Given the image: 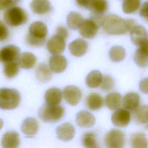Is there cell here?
<instances>
[{"instance_id": "8", "label": "cell", "mask_w": 148, "mask_h": 148, "mask_svg": "<svg viewBox=\"0 0 148 148\" xmlns=\"http://www.w3.org/2000/svg\"><path fill=\"white\" fill-rule=\"evenodd\" d=\"M98 23L92 19L83 20L79 27L80 34L87 39L94 38L98 32Z\"/></svg>"}, {"instance_id": "10", "label": "cell", "mask_w": 148, "mask_h": 148, "mask_svg": "<svg viewBox=\"0 0 148 148\" xmlns=\"http://www.w3.org/2000/svg\"><path fill=\"white\" fill-rule=\"evenodd\" d=\"M63 96L66 102L72 106L77 105L82 98L80 88L75 86H68L63 90Z\"/></svg>"}, {"instance_id": "15", "label": "cell", "mask_w": 148, "mask_h": 148, "mask_svg": "<svg viewBox=\"0 0 148 148\" xmlns=\"http://www.w3.org/2000/svg\"><path fill=\"white\" fill-rule=\"evenodd\" d=\"M19 135L15 131H8L3 134L1 139L2 148H18L20 145Z\"/></svg>"}, {"instance_id": "29", "label": "cell", "mask_w": 148, "mask_h": 148, "mask_svg": "<svg viewBox=\"0 0 148 148\" xmlns=\"http://www.w3.org/2000/svg\"><path fill=\"white\" fill-rule=\"evenodd\" d=\"M102 79V75L98 70L91 71L86 78V83L90 88H97L100 86Z\"/></svg>"}, {"instance_id": "3", "label": "cell", "mask_w": 148, "mask_h": 148, "mask_svg": "<svg viewBox=\"0 0 148 148\" xmlns=\"http://www.w3.org/2000/svg\"><path fill=\"white\" fill-rule=\"evenodd\" d=\"M20 102L19 92L14 88L0 89V108L10 110L16 108Z\"/></svg>"}, {"instance_id": "22", "label": "cell", "mask_w": 148, "mask_h": 148, "mask_svg": "<svg viewBox=\"0 0 148 148\" xmlns=\"http://www.w3.org/2000/svg\"><path fill=\"white\" fill-rule=\"evenodd\" d=\"M46 103L49 105H57L62 100V92L56 87L48 89L45 94Z\"/></svg>"}, {"instance_id": "20", "label": "cell", "mask_w": 148, "mask_h": 148, "mask_svg": "<svg viewBox=\"0 0 148 148\" xmlns=\"http://www.w3.org/2000/svg\"><path fill=\"white\" fill-rule=\"evenodd\" d=\"M39 124L37 120L34 117L26 118L22 123L21 129L23 133L27 136L35 135L38 131Z\"/></svg>"}, {"instance_id": "1", "label": "cell", "mask_w": 148, "mask_h": 148, "mask_svg": "<svg viewBox=\"0 0 148 148\" xmlns=\"http://www.w3.org/2000/svg\"><path fill=\"white\" fill-rule=\"evenodd\" d=\"M100 23L106 33L121 35L130 31L135 25V20L132 18H124L114 14H109L103 16Z\"/></svg>"}, {"instance_id": "32", "label": "cell", "mask_w": 148, "mask_h": 148, "mask_svg": "<svg viewBox=\"0 0 148 148\" xmlns=\"http://www.w3.org/2000/svg\"><path fill=\"white\" fill-rule=\"evenodd\" d=\"M109 55L112 61L119 62L125 58V50L121 46H113L110 49Z\"/></svg>"}, {"instance_id": "11", "label": "cell", "mask_w": 148, "mask_h": 148, "mask_svg": "<svg viewBox=\"0 0 148 148\" xmlns=\"http://www.w3.org/2000/svg\"><path fill=\"white\" fill-rule=\"evenodd\" d=\"M20 55V49L14 45H8L0 49V62L14 61Z\"/></svg>"}, {"instance_id": "43", "label": "cell", "mask_w": 148, "mask_h": 148, "mask_svg": "<svg viewBox=\"0 0 148 148\" xmlns=\"http://www.w3.org/2000/svg\"><path fill=\"white\" fill-rule=\"evenodd\" d=\"M3 125V121L0 119V130L2 128Z\"/></svg>"}, {"instance_id": "28", "label": "cell", "mask_w": 148, "mask_h": 148, "mask_svg": "<svg viewBox=\"0 0 148 148\" xmlns=\"http://www.w3.org/2000/svg\"><path fill=\"white\" fill-rule=\"evenodd\" d=\"M130 140L132 148H147L146 135L143 132H138L133 134Z\"/></svg>"}, {"instance_id": "40", "label": "cell", "mask_w": 148, "mask_h": 148, "mask_svg": "<svg viewBox=\"0 0 148 148\" xmlns=\"http://www.w3.org/2000/svg\"><path fill=\"white\" fill-rule=\"evenodd\" d=\"M56 33L57 34H59L63 37H64L65 39H66L68 36V31L66 28L63 25H59L57 27L56 30Z\"/></svg>"}, {"instance_id": "37", "label": "cell", "mask_w": 148, "mask_h": 148, "mask_svg": "<svg viewBox=\"0 0 148 148\" xmlns=\"http://www.w3.org/2000/svg\"><path fill=\"white\" fill-rule=\"evenodd\" d=\"M9 35V31L5 23L0 20V42L6 40Z\"/></svg>"}, {"instance_id": "25", "label": "cell", "mask_w": 148, "mask_h": 148, "mask_svg": "<svg viewBox=\"0 0 148 148\" xmlns=\"http://www.w3.org/2000/svg\"><path fill=\"white\" fill-rule=\"evenodd\" d=\"M30 8L34 13L42 14L50 10L51 3L48 1L35 0L30 3Z\"/></svg>"}, {"instance_id": "5", "label": "cell", "mask_w": 148, "mask_h": 148, "mask_svg": "<svg viewBox=\"0 0 148 148\" xmlns=\"http://www.w3.org/2000/svg\"><path fill=\"white\" fill-rule=\"evenodd\" d=\"M3 18L6 23L12 27L23 25L26 23L28 19L26 11L19 6H14L6 10Z\"/></svg>"}, {"instance_id": "19", "label": "cell", "mask_w": 148, "mask_h": 148, "mask_svg": "<svg viewBox=\"0 0 148 148\" xmlns=\"http://www.w3.org/2000/svg\"><path fill=\"white\" fill-rule=\"evenodd\" d=\"M76 121L80 127L90 128L95 124V119L91 113L86 110H81L76 115Z\"/></svg>"}, {"instance_id": "30", "label": "cell", "mask_w": 148, "mask_h": 148, "mask_svg": "<svg viewBox=\"0 0 148 148\" xmlns=\"http://www.w3.org/2000/svg\"><path fill=\"white\" fill-rule=\"evenodd\" d=\"M83 21L82 14L78 12L72 11L66 17V23L69 28L73 30L77 29Z\"/></svg>"}, {"instance_id": "24", "label": "cell", "mask_w": 148, "mask_h": 148, "mask_svg": "<svg viewBox=\"0 0 148 148\" xmlns=\"http://www.w3.org/2000/svg\"><path fill=\"white\" fill-rule=\"evenodd\" d=\"M36 61L35 56L30 52H24L20 54L18 57V64L23 69L32 68Z\"/></svg>"}, {"instance_id": "9", "label": "cell", "mask_w": 148, "mask_h": 148, "mask_svg": "<svg viewBox=\"0 0 148 148\" xmlns=\"http://www.w3.org/2000/svg\"><path fill=\"white\" fill-rule=\"evenodd\" d=\"M130 37L132 42L140 46L147 43V32L146 28L140 25H135L130 30Z\"/></svg>"}, {"instance_id": "7", "label": "cell", "mask_w": 148, "mask_h": 148, "mask_svg": "<svg viewBox=\"0 0 148 148\" xmlns=\"http://www.w3.org/2000/svg\"><path fill=\"white\" fill-rule=\"evenodd\" d=\"M65 40L64 37L55 33L47 42V49L49 53L54 55L62 53L66 46Z\"/></svg>"}, {"instance_id": "18", "label": "cell", "mask_w": 148, "mask_h": 148, "mask_svg": "<svg viewBox=\"0 0 148 148\" xmlns=\"http://www.w3.org/2000/svg\"><path fill=\"white\" fill-rule=\"evenodd\" d=\"M108 2L106 1L92 0L89 1L87 9L91 11L94 17H102L101 15L108 10Z\"/></svg>"}, {"instance_id": "33", "label": "cell", "mask_w": 148, "mask_h": 148, "mask_svg": "<svg viewBox=\"0 0 148 148\" xmlns=\"http://www.w3.org/2000/svg\"><path fill=\"white\" fill-rule=\"evenodd\" d=\"M19 72V65L16 61L5 63L3 67V73L8 78L15 77Z\"/></svg>"}, {"instance_id": "36", "label": "cell", "mask_w": 148, "mask_h": 148, "mask_svg": "<svg viewBox=\"0 0 148 148\" xmlns=\"http://www.w3.org/2000/svg\"><path fill=\"white\" fill-rule=\"evenodd\" d=\"M100 86L102 90L104 91H109L112 90L114 86V79L109 75H105L102 76V79Z\"/></svg>"}, {"instance_id": "13", "label": "cell", "mask_w": 148, "mask_h": 148, "mask_svg": "<svg viewBox=\"0 0 148 148\" xmlns=\"http://www.w3.org/2000/svg\"><path fill=\"white\" fill-rule=\"evenodd\" d=\"M57 137L61 140L68 141L71 140L75 134V128L69 123H65L59 125L56 129Z\"/></svg>"}, {"instance_id": "39", "label": "cell", "mask_w": 148, "mask_h": 148, "mask_svg": "<svg viewBox=\"0 0 148 148\" xmlns=\"http://www.w3.org/2000/svg\"><path fill=\"white\" fill-rule=\"evenodd\" d=\"M147 9H148V2L146 1L145 2L140 9V15L144 18H145L146 20H147L148 18V14H147Z\"/></svg>"}, {"instance_id": "41", "label": "cell", "mask_w": 148, "mask_h": 148, "mask_svg": "<svg viewBox=\"0 0 148 148\" xmlns=\"http://www.w3.org/2000/svg\"><path fill=\"white\" fill-rule=\"evenodd\" d=\"M139 88L142 92H145V94L147 93V78H145L140 82Z\"/></svg>"}, {"instance_id": "17", "label": "cell", "mask_w": 148, "mask_h": 148, "mask_svg": "<svg viewBox=\"0 0 148 148\" xmlns=\"http://www.w3.org/2000/svg\"><path fill=\"white\" fill-rule=\"evenodd\" d=\"M67 60L62 55H53L49 58V66L51 71L55 73L63 72L66 68Z\"/></svg>"}, {"instance_id": "42", "label": "cell", "mask_w": 148, "mask_h": 148, "mask_svg": "<svg viewBox=\"0 0 148 148\" xmlns=\"http://www.w3.org/2000/svg\"><path fill=\"white\" fill-rule=\"evenodd\" d=\"M76 3L79 6L87 9L88 6V3H89V1H85V0L77 1Z\"/></svg>"}, {"instance_id": "38", "label": "cell", "mask_w": 148, "mask_h": 148, "mask_svg": "<svg viewBox=\"0 0 148 148\" xmlns=\"http://www.w3.org/2000/svg\"><path fill=\"white\" fill-rule=\"evenodd\" d=\"M17 3L18 1L16 0H0V10H8L15 6Z\"/></svg>"}, {"instance_id": "23", "label": "cell", "mask_w": 148, "mask_h": 148, "mask_svg": "<svg viewBox=\"0 0 148 148\" xmlns=\"http://www.w3.org/2000/svg\"><path fill=\"white\" fill-rule=\"evenodd\" d=\"M103 104V99L101 95L96 92L90 93L86 99V106L91 110L100 109Z\"/></svg>"}, {"instance_id": "21", "label": "cell", "mask_w": 148, "mask_h": 148, "mask_svg": "<svg viewBox=\"0 0 148 148\" xmlns=\"http://www.w3.org/2000/svg\"><path fill=\"white\" fill-rule=\"evenodd\" d=\"M134 60L135 63L140 67H146L148 61L147 43L143 44L136 49L134 53Z\"/></svg>"}, {"instance_id": "31", "label": "cell", "mask_w": 148, "mask_h": 148, "mask_svg": "<svg viewBox=\"0 0 148 148\" xmlns=\"http://www.w3.org/2000/svg\"><path fill=\"white\" fill-rule=\"evenodd\" d=\"M148 108L147 105L139 106L133 111V117L134 120L138 124H147L148 120L147 116Z\"/></svg>"}, {"instance_id": "2", "label": "cell", "mask_w": 148, "mask_h": 148, "mask_svg": "<svg viewBox=\"0 0 148 148\" xmlns=\"http://www.w3.org/2000/svg\"><path fill=\"white\" fill-rule=\"evenodd\" d=\"M48 30L47 26L42 21H36L31 24L28 34L25 37L26 43L31 47H40L46 41Z\"/></svg>"}, {"instance_id": "34", "label": "cell", "mask_w": 148, "mask_h": 148, "mask_svg": "<svg viewBox=\"0 0 148 148\" xmlns=\"http://www.w3.org/2000/svg\"><path fill=\"white\" fill-rule=\"evenodd\" d=\"M141 2L138 0H125L122 4L123 10L125 13L129 14L136 12L140 7Z\"/></svg>"}, {"instance_id": "35", "label": "cell", "mask_w": 148, "mask_h": 148, "mask_svg": "<svg viewBox=\"0 0 148 148\" xmlns=\"http://www.w3.org/2000/svg\"><path fill=\"white\" fill-rule=\"evenodd\" d=\"M82 143L86 148H95L97 146V139L95 134L91 132L84 134L82 138Z\"/></svg>"}, {"instance_id": "6", "label": "cell", "mask_w": 148, "mask_h": 148, "mask_svg": "<svg viewBox=\"0 0 148 148\" xmlns=\"http://www.w3.org/2000/svg\"><path fill=\"white\" fill-rule=\"evenodd\" d=\"M104 143L107 148H123L125 145V135L120 130L113 129L105 136Z\"/></svg>"}, {"instance_id": "4", "label": "cell", "mask_w": 148, "mask_h": 148, "mask_svg": "<svg viewBox=\"0 0 148 148\" xmlns=\"http://www.w3.org/2000/svg\"><path fill=\"white\" fill-rule=\"evenodd\" d=\"M38 114L45 122L55 123L61 119L64 114V108L60 105L43 104L40 108Z\"/></svg>"}, {"instance_id": "27", "label": "cell", "mask_w": 148, "mask_h": 148, "mask_svg": "<svg viewBox=\"0 0 148 148\" xmlns=\"http://www.w3.org/2000/svg\"><path fill=\"white\" fill-rule=\"evenodd\" d=\"M121 95L117 92H112L105 97V102L106 106L110 110H116L120 105Z\"/></svg>"}, {"instance_id": "12", "label": "cell", "mask_w": 148, "mask_h": 148, "mask_svg": "<svg viewBox=\"0 0 148 148\" xmlns=\"http://www.w3.org/2000/svg\"><path fill=\"white\" fill-rule=\"evenodd\" d=\"M112 123L117 127H124L128 125L131 120L130 112L125 109H119L112 115Z\"/></svg>"}, {"instance_id": "16", "label": "cell", "mask_w": 148, "mask_h": 148, "mask_svg": "<svg viewBox=\"0 0 148 148\" xmlns=\"http://www.w3.org/2000/svg\"><path fill=\"white\" fill-rule=\"evenodd\" d=\"M88 45L86 40L82 38H77L71 42L68 46L71 53L76 57H81L87 51Z\"/></svg>"}, {"instance_id": "26", "label": "cell", "mask_w": 148, "mask_h": 148, "mask_svg": "<svg viewBox=\"0 0 148 148\" xmlns=\"http://www.w3.org/2000/svg\"><path fill=\"white\" fill-rule=\"evenodd\" d=\"M35 73L37 79L42 82H48L52 77L50 68L44 63H40L38 65L35 69Z\"/></svg>"}, {"instance_id": "14", "label": "cell", "mask_w": 148, "mask_h": 148, "mask_svg": "<svg viewBox=\"0 0 148 148\" xmlns=\"http://www.w3.org/2000/svg\"><path fill=\"white\" fill-rule=\"evenodd\" d=\"M140 96L134 92H130L124 95L122 99V105L125 109L134 111L140 104Z\"/></svg>"}]
</instances>
